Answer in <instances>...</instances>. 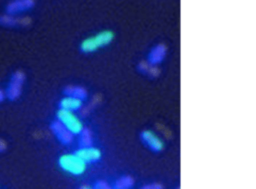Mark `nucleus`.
Wrapping results in <instances>:
<instances>
[{"label":"nucleus","mask_w":256,"mask_h":189,"mask_svg":"<svg viewBox=\"0 0 256 189\" xmlns=\"http://www.w3.org/2000/svg\"><path fill=\"white\" fill-rule=\"evenodd\" d=\"M114 39V34L111 30H103L96 35L90 36L88 38L84 39L80 42V51L84 54L94 53L100 48H105L112 43Z\"/></svg>","instance_id":"1"},{"label":"nucleus","mask_w":256,"mask_h":189,"mask_svg":"<svg viewBox=\"0 0 256 189\" xmlns=\"http://www.w3.org/2000/svg\"><path fill=\"white\" fill-rule=\"evenodd\" d=\"M58 164L64 172L76 177L82 176L86 170V164L74 153L62 155L58 160Z\"/></svg>","instance_id":"2"},{"label":"nucleus","mask_w":256,"mask_h":189,"mask_svg":"<svg viewBox=\"0 0 256 189\" xmlns=\"http://www.w3.org/2000/svg\"><path fill=\"white\" fill-rule=\"evenodd\" d=\"M26 75L22 71L16 70L10 75L9 83L6 89L7 100L12 102L20 99L22 93V87L26 82Z\"/></svg>","instance_id":"3"},{"label":"nucleus","mask_w":256,"mask_h":189,"mask_svg":"<svg viewBox=\"0 0 256 189\" xmlns=\"http://www.w3.org/2000/svg\"><path fill=\"white\" fill-rule=\"evenodd\" d=\"M56 118L74 135L80 134L84 130V125L80 119L74 115L73 112L66 110L59 109L56 113Z\"/></svg>","instance_id":"4"},{"label":"nucleus","mask_w":256,"mask_h":189,"mask_svg":"<svg viewBox=\"0 0 256 189\" xmlns=\"http://www.w3.org/2000/svg\"><path fill=\"white\" fill-rule=\"evenodd\" d=\"M50 129L56 138L61 143L62 145H70L74 140V134L58 119L52 121V124L50 125Z\"/></svg>","instance_id":"5"},{"label":"nucleus","mask_w":256,"mask_h":189,"mask_svg":"<svg viewBox=\"0 0 256 189\" xmlns=\"http://www.w3.org/2000/svg\"><path fill=\"white\" fill-rule=\"evenodd\" d=\"M142 144L154 153H160L164 150V143L157 135L149 130H144L140 135Z\"/></svg>","instance_id":"6"},{"label":"nucleus","mask_w":256,"mask_h":189,"mask_svg":"<svg viewBox=\"0 0 256 189\" xmlns=\"http://www.w3.org/2000/svg\"><path fill=\"white\" fill-rule=\"evenodd\" d=\"M35 6V0H12L6 7V14L16 16L20 13L26 12Z\"/></svg>","instance_id":"7"},{"label":"nucleus","mask_w":256,"mask_h":189,"mask_svg":"<svg viewBox=\"0 0 256 189\" xmlns=\"http://www.w3.org/2000/svg\"><path fill=\"white\" fill-rule=\"evenodd\" d=\"M74 154L80 157L85 164H96L102 159V151L97 148H80L74 151Z\"/></svg>","instance_id":"8"},{"label":"nucleus","mask_w":256,"mask_h":189,"mask_svg":"<svg viewBox=\"0 0 256 189\" xmlns=\"http://www.w3.org/2000/svg\"><path fill=\"white\" fill-rule=\"evenodd\" d=\"M167 48L164 44H157L150 48L148 54V62L152 66L157 67L158 65L163 62L166 57Z\"/></svg>","instance_id":"9"},{"label":"nucleus","mask_w":256,"mask_h":189,"mask_svg":"<svg viewBox=\"0 0 256 189\" xmlns=\"http://www.w3.org/2000/svg\"><path fill=\"white\" fill-rule=\"evenodd\" d=\"M30 22V19L29 17H21V18H16L14 16L9 15V14H4L0 16V25L4 28H14L18 26H27L29 25Z\"/></svg>","instance_id":"10"},{"label":"nucleus","mask_w":256,"mask_h":189,"mask_svg":"<svg viewBox=\"0 0 256 189\" xmlns=\"http://www.w3.org/2000/svg\"><path fill=\"white\" fill-rule=\"evenodd\" d=\"M62 93L65 96L72 97V98H76V99L82 100V101L86 100L88 95V93L84 87H80V86H73V85H70V86L64 87Z\"/></svg>","instance_id":"11"},{"label":"nucleus","mask_w":256,"mask_h":189,"mask_svg":"<svg viewBox=\"0 0 256 189\" xmlns=\"http://www.w3.org/2000/svg\"><path fill=\"white\" fill-rule=\"evenodd\" d=\"M82 107V100L72 97H64L59 102V109L66 110L70 112H76Z\"/></svg>","instance_id":"12"},{"label":"nucleus","mask_w":256,"mask_h":189,"mask_svg":"<svg viewBox=\"0 0 256 189\" xmlns=\"http://www.w3.org/2000/svg\"><path fill=\"white\" fill-rule=\"evenodd\" d=\"M137 68L140 74L150 76V77H157L160 74V71L158 69L157 67L152 66L148 63V61H143V62L138 63Z\"/></svg>","instance_id":"13"},{"label":"nucleus","mask_w":256,"mask_h":189,"mask_svg":"<svg viewBox=\"0 0 256 189\" xmlns=\"http://www.w3.org/2000/svg\"><path fill=\"white\" fill-rule=\"evenodd\" d=\"M93 135L88 128H85L79 134V147L88 148L93 146Z\"/></svg>","instance_id":"14"},{"label":"nucleus","mask_w":256,"mask_h":189,"mask_svg":"<svg viewBox=\"0 0 256 189\" xmlns=\"http://www.w3.org/2000/svg\"><path fill=\"white\" fill-rule=\"evenodd\" d=\"M134 185V180L130 176H122L118 179L116 180L114 184V189H132Z\"/></svg>","instance_id":"15"},{"label":"nucleus","mask_w":256,"mask_h":189,"mask_svg":"<svg viewBox=\"0 0 256 189\" xmlns=\"http://www.w3.org/2000/svg\"><path fill=\"white\" fill-rule=\"evenodd\" d=\"M94 189H109V184L103 180H99L94 184Z\"/></svg>","instance_id":"16"},{"label":"nucleus","mask_w":256,"mask_h":189,"mask_svg":"<svg viewBox=\"0 0 256 189\" xmlns=\"http://www.w3.org/2000/svg\"><path fill=\"white\" fill-rule=\"evenodd\" d=\"M162 188H163L162 185L156 183H149V184H146V185L143 187L144 189H161Z\"/></svg>","instance_id":"17"},{"label":"nucleus","mask_w":256,"mask_h":189,"mask_svg":"<svg viewBox=\"0 0 256 189\" xmlns=\"http://www.w3.org/2000/svg\"><path fill=\"white\" fill-rule=\"evenodd\" d=\"M7 150V143L3 138H0V154L4 153Z\"/></svg>","instance_id":"18"},{"label":"nucleus","mask_w":256,"mask_h":189,"mask_svg":"<svg viewBox=\"0 0 256 189\" xmlns=\"http://www.w3.org/2000/svg\"><path fill=\"white\" fill-rule=\"evenodd\" d=\"M6 92H4L3 90L0 89V103L4 102V100H6Z\"/></svg>","instance_id":"19"}]
</instances>
